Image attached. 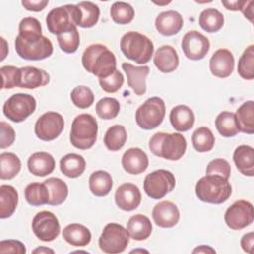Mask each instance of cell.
<instances>
[{"instance_id": "15", "label": "cell", "mask_w": 254, "mask_h": 254, "mask_svg": "<svg viewBox=\"0 0 254 254\" xmlns=\"http://www.w3.org/2000/svg\"><path fill=\"white\" fill-rule=\"evenodd\" d=\"M181 45L185 56L192 61H199L203 59L210 48L209 40L195 30L186 33Z\"/></svg>"}, {"instance_id": "32", "label": "cell", "mask_w": 254, "mask_h": 254, "mask_svg": "<svg viewBox=\"0 0 254 254\" xmlns=\"http://www.w3.org/2000/svg\"><path fill=\"white\" fill-rule=\"evenodd\" d=\"M235 118L239 131L246 134L254 133V102L245 101L236 110Z\"/></svg>"}, {"instance_id": "38", "label": "cell", "mask_w": 254, "mask_h": 254, "mask_svg": "<svg viewBox=\"0 0 254 254\" xmlns=\"http://www.w3.org/2000/svg\"><path fill=\"white\" fill-rule=\"evenodd\" d=\"M215 127L218 133L223 137H234L238 134L239 129L237 126L235 113L229 111H222L215 119Z\"/></svg>"}, {"instance_id": "20", "label": "cell", "mask_w": 254, "mask_h": 254, "mask_svg": "<svg viewBox=\"0 0 254 254\" xmlns=\"http://www.w3.org/2000/svg\"><path fill=\"white\" fill-rule=\"evenodd\" d=\"M121 164L125 172L131 175H138L145 172L149 166L147 154L140 148H130L124 152Z\"/></svg>"}, {"instance_id": "58", "label": "cell", "mask_w": 254, "mask_h": 254, "mask_svg": "<svg viewBox=\"0 0 254 254\" xmlns=\"http://www.w3.org/2000/svg\"><path fill=\"white\" fill-rule=\"evenodd\" d=\"M1 42H2V56H1V61H3L8 53V48L6 47V41L3 37H1Z\"/></svg>"}, {"instance_id": "4", "label": "cell", "mask_w": 254, "mask_h": 254, "mask_svg": "<svg viewBox=\"0 0 254 254\" xmlns=\"http://www.w3.org/2000/svg\"><path fill=\"white\" fill-rule=\"evenodd\" d=\"M120 49L124 56L137 63V64H147L154 52V44L147 36L130 31L124 34L120 40Z\"/></svg>"}, {"instance_id": "35", "label": "cell", "mask_w": 254, "mask_h": 254, "mask_svg": "<svg viewBox=\"0 0 254 254\" xmlns=\"http://www.w3.org/2000/svg\"><path fill=\"white\" fill-rule=\"evenodd\" d=\"M198 23L202 30L208 33H215L223 27L224 17L217 9L207 8L200 13Z\"/></svg>"}, {"instance_id": "25", "label": "cell", "mask_w": 254, "mask_h": 254, "mask_svg": "<svg viewBox=\"0 0 254 254\" xmlns=\"http://www.w3.org/2000/svg\"><path fill=\"white\" fill-rule=\"evenodd\" d=\"M194 119L193 111L184 104L175 106L170 112L171 124L179 132H186L191 129Z\"/></svg>"}, {"instance_id": "41", "label": "cell", "mask_w": 254, "mask_h": 254, "mask_svg": "<svg viewBox=\"0 0 254 254\" xmlns=\"http://www.w3.org/2000/svg\"><path fill=\"white\" fill-rule=\"evenodd\" d=\"M80 10V23L81 28H91L98 22L100 10L98 6L89 1H82L76 4Z\"/></svg>"}, {"instance_id": "3", "label": "cell", "mask_w": 254, "mask_h": 254, "mask_svg": "<svg viewBox=\"0 0 254 254\" xmlns=\"http://www.w3.org/2000/svg\"><path fill=\"white\" fill-rule=\"evenodd\" d=\"M149 148L158 157L170 161H178L186 152L187 141L181 133L158 132L151 137Z\"/></svg>"}, {"instance_id": "8", "label": "cell", "mask_w": 254, "mask_h": 254, "mask_svg": "<svg viewBox=\"0 0 254 254\" xmlns=\"http://www.w3.org/2000/svg\"><path fill=\"white\" fill-rule=\"evenodd\" d=\"M129 232L121 224L110 222L106 224L98 239L99 248L108 254L123 252L129 243Z\"/></svg>"}, {"instance_id": "27", "label": "cell", "mask_w": 254, "mask_h": 254, "mask_svg": "<svg viewBox=\"0 0 254 254\" xmlns=\"http://www.w3.org/2000/svg\"><path fill=\"white\" fill-rule=\"evenodd\" d=\"M64 239L72 246H86L91 240L90 230L79 223L66 225L63 230Z\"/></svg>"}, {"instance_id": "10", "label": "cell", "mask_w": 254, "mask_h": 254, "mask_svg": "<svg viewBox=\"0 0 254 254\" xmlns=\"http://www.w3.org/2000/svg\"><path fill=\"white\" fill-rule=\"evenodd\" d=\"M176 186V179L172 172L159 169L145 177L144 190L153 199H160L171 192Z\"/></svg>"}, {"instance_id": "28", "label": "cell", "mask_w": 254, "mask_h": 254, "mask_svg": "<svg viewBox=\"0 0 254 254\" xmlns=\"http://www.w3.org/2000/svg\"><path fill=\"white\" fill-rule=\"evenodd\" d=\"M127 230L131 238L137 241H142L151 235L152 223L146 215L135 214L129 218L127 222Z\"/></svg>"}, {"instance_id": "55", "label": "cell", "mask_w": 254, "mask_h": 254, "mask_svg": "<svg viewBox=\"0 0 254 254\" xmlns=\"http://www.w3.org/2000/svg\"><path fill=\"white\" fill-rule=\"evenodd\" d=\"M253 1H245V4L242 9V13L245 18H247L250 22H253Z\"/></svg>"}, {"instance_id": "17", "label": "cell", "mask_w": 254, "mask_h": 254, "mask_svg": "<svg viewBox=\"0 0 254 254\" xmlns=\"http://www.w3.org/2000/svg\"><path fill=\"white\" fill-rule=\"evenodd\" d=\"M116 205L124 210L131 211L136 209L141 203V192L139 188L132 183H124L115 191Z\"/></svg>"}, {"instance_id": "48", "label": "cell", "mask_w": 254, "mask_h": 254, "mask_svg": "<svg viewBox=\"0 0 254 254\" xmlns=\"http://www.w3.org/2000/svg\"><path fill=\"white\" fill-rule=\"evenodd\" d=\"M19 69L14 65H4L0 68V73L2 76V89H9L18 86Z\"/></svg>"}, {"instance_id": "13", "label": "cell", "mask_w": 254, "mask_h": 254, "mask_svg": "<svg viewBox=\"0 0 254 254\" xmlns=\"http://www.w3.org/2000/svg\"><path fill=\"white\" fill-rule=\"evenodd\" d=\"M34 234L42 241L50 242L55 240L61 231L58 217L51 211L43 210L38 212L32 221Z\"/></svg>"}, {"instance_id": "33", "label": "cell", "mask_w": 254, "mask_h": 254, "mask_svg": "<svg viewBox=\"0 0 254 254\" xmlns=\"http://www.w3.org/2000/svg\"><path fill=\"white\" fill-rule=\"evenodd\" d=\"M25 198L27 202L33 206L48 204L50 191L47 185L39 182L29 184L25 189Z\"/></svg>"}, {"instance_id": "11", "label": "cell", "mask_w": 254, "mask_h": 254, "mask_svg": "<svg viewBox=\"0 0 254 254\" xmlns=\"http://www.w3.org/2000/svg\"><path fill=\"white\" fill-rule=\"evenodd\" d=\"M15 50L19 57L28 61H41L49 58L54 51L52 42L45 36L37 41H25L20 37L15 39Z\"/></svg>"}, {"instance_id": "52", "label": "cell", "mask_w": 254, "mask_h": 254, "mask_svg": "<svg viewBox=\"0 0 254 254\" xmlns=\"http://www.w3.org/2000/svg\"><path fill=\"white\" fill-rule=\"evenodd\" d=\"M49 4V0H23L22 5L24 8L28 11L33 12H40L46 8V6Z\"/></svg>"}, {"instance_id": "1", "label": "cell", "mask_w": 254, "mask_h": 254, "mask_svg": "<svg viewBox=\"0 0 254 254\" xmlns=\"http://www.w3.org/2000/svg\"><path fill=\"white\" fill-rule=\"evenodd\" d=\"M81 63L85 70L98 78L107 77L117 69L115 55L102 44L89 45L82 54Z\"/></svg>"}, {"instance_id": "34", "label": "cell", "mask_w": 254, "mask_h": 254, "mask_svg": "<svg viewBox=\"0 0 254 254\" xmlns=\"http://www.w3.org/2000/svg\"><path fill=\"white\" fill-rule=\"evenodd\" d=\"M50 191L49 205H60L65 201L68 195V187L65 182L60 178H49L44 182Z\"/></svg>"}, {"instance_id": "43", "label": "cell", "mask_w": 254, "mask_h": 254, "mask_svg": "<svg viewBox=\"0 0 254 254\" xmlns=\"http://www.w3.org/2000/svg\"><path fill=\"white\" fill-rule=\"evenodd\" d=\"M237 71L244 79L251 80L254 78V45L248 46L240 56Z\"/></svg>"}, {"instance_id": "56", "label": "cell", "mask_w": 254, "mask_h": 254, "mask_svg": "<svg viewBox=\"0 0 254 254\" xmlns=\"http://www.w3.org/2000/svg\"><path fill=\"white\" fill-rule=\"evenodd\" d=\"M192 253H215V250L208 245H199L192 250Z\"/></svg>"}, {"instance_id": "36", "label": "cell", "mask_w": 254, "mask_h": 254, "mask_svg": "<svg viewBox=\"0 0 254 254\" xmlns=\"http://www.w3.org/2000/svg\"><path fill=\"white\" fill-rule=\"evenodd\" d=\"M21 170V160L11 152H4L0 155V178L1 180H11L15 178Z\"/></svg>"}, {"instance_id": "45", "label": "cell", "mask_w": 254, "mask_h": 254, "mask_svg": "<svg viewBox=\"0 0 254 254\" xmlns=\"http://www.w3.org/2000/svg\"><path fill=\"white\" fill-rule=\"evenodd\" d=\"M120 110L119 101L113 97H103L97 101L95 111L97 115L104 120L115 118Z\"/></svg>"}, {"instance_id": "5", "label": "cell", "mask_w": 254, "mask_h": 254, "mask_svg": "<svg viewBox=\"0 0 254 254\" xmlns=\"http://www.w3.org/2000/svg\"><path fill=\"white\" fill-rule=\"evenodd\" d=\"M98 125L96 119L87 113L77 115L70 129V143L79 150L90 149L97 139Z\"/></svg>"}, {"instance_id": "24", "label": "cell", "mask_w": 254, "mask_h": 254, "mask_svg": "<svg viewBox=\"0 0 254 254\" xmlns=\"http://www.w3.org/2000/svg\"><path fill=\"white\" fill-rule=\"evenodd\" d=\"M56 162L54 157L47 152H36L28 159V170L32 175L45 177L53 173Z\"/></svg>"}, {"instance_id": "29", "label": "cell", "mask_w": 254, "mask_h": 254, "mask_svg": "<svg viewBox=\"0 0 254 254\" xmlns=\"http://www.w3.org/2000/svg\"><path fill=\"white\" fill-rule=\"evenodd\" d=\"M19 195L16 189L11 185H1L0 187V217L2 219L10 217L16 210Z\"/></svg>"}, {"instance_id": "16", "label": "cell", "mask_w": 254, "mask_h": 254, "mask_svg": "<svg viewBox=\"0 0 254 254\" xmlns=\"http://www.w3.org/2000/svg\"><path fill=\"white\" fill-rule=\"evenodd\" d=\"M152 217L156 225L159 227L171 228L179 222L180 210L174 202L163 200L154 206L152 210Z\"/></svg>"}, {"instance_id": "9", "label": "cell", "mask_w": 254, "mask_h": 254, "mask_svg": "<svg viewBox=\"0 0 254 254\" xmlns=\"http://www.w3.org/2000/svg\"><path fill=\"white\" fill-rule=\"evenodd\" d=\"M37 102L33 95L28 93H15L3 105L4 115L11 121L19 123L27 119L36 110Z\"/></svg>"}, {"instance_id": "26", "label": "cell", "mask_w": 254, "mask_h": 254, "mask_svg": "<svg viewBox=\"0 0 254 254\" xmlns=\"http://www.w3.org/2000/svg\"><path fill=\"white\" fill-rule=\"evenodd\" d=\"M233 161L241 174L248 177L254 176V149L251 146H238L233 153Z\"/></svg>"}, {"instance_id": "18", "label": "cell", "mask_w": 254, "mask_h": 254, "mask_svg": "<svg viewBox=\"0 0 254 254\" xmlns=\"http://www.w3.org/2000/svg\"><path fill=\"white\" fill-rule=\"evenodd\" d=\"M211 73L219 78L228 77L234 68V57L227 49H218L209 60Z\"/></svg>"}, {"instance_id": "42", "label": "cell", "mask_w": 254, "mask_h": 254, "mask_svg": "<svg viewBox=\"0 0 254 254\" xmlns=\"http://www.w3.org/2000/svg\"><path fill=\"white\" fill-rule=\"evenodd\" d=\"M59 46L62 51L67 54H72L77 51L80 44V37L76 26L59 34L57 36Z\"/></svg>"}, {"instance_id": "22", "label": "cell", "mask_w": 254, "mask_h": 254, "mask_svg": "<svg viewBox=\"0 0 254 254\" xmlns=\"http://www.w3.org/2000/svg\"><path fill=\"white\" fill-rule=\"evenodd\" d=\"M184 26L182 15L174 10L160 13L155 21L157 31L164 36H173L178 34Z\"/></svg>"}, {"instance_id": "54", "label": "cell", "mask_w": 254, "mask_h": 254, "mask_svg": "<svg viewBox=\"0 0 254 254\" xmlns=\"http://www.w3.org/2000/svg\"><path fill=\"white\" fill-rule=\"evenodd\" d=\"M222 5L227 9L231 11H242L243 6L245 4V1H221Z\"/></svg>"}, {"instance_id": "6", "label": "cell", "mask_w": 254, "mask_h": 254, "mask_svg": "<svg viewBox=\"0 0 254 254\" xmlns=\"http://www.w3.org/2000/svg\"><path fill=\"white\" fill-rule=\"evenodd\" d=\"M80 10L77 5H64L52 9L46 17L47 28L50 33L59 35L73 26H79Z\"/></svg>"}, {"instance_id": "7", "label": "cell", "mask_w": 254, "mask_h": 254, "mask_svg": "<svg viewBox=\"0 0 254 254\" xmlns=\"http://www.w3.org/2000/svg\"><path fill=\"white\" fill-rule=\"evenodd\" d=\"M166 114L165 102L158 96L148 98L138 107L135 113L137 125L145 130L157 128L164 120Z\"/></svg>"}, {"instance_id": "57", "label": "cell", "mask_w": 254, "mask_h": 254, "mask_svg": "<svg viewBox=\"0 0 254 254\" xmlns=\"http://www.w3.org/2000/svg\"><path fill=\"white\" fill-rule=\"evenodd\" d=\"M33 253H40V254H42V253H52V254H54L55 251L51 248H48V247H45V246H40V247L34 249Z\"/></svg>"}, {"instance_id": "39", "label": "cell", "mask_w": 254, "mask_h": 254, "mask_svg": "<svg viewBox=\"0 0 254 254\" xmlns=\"http://www.w3.org/2000/svg\"><path fill=\"white\" fill-rule=\"evenodd\" d=\"M193 148L199 153L209 152L215 143L214 135L211 130L205 126L198 127L191 136Z\"/></svg>"}, {"instance_id": "19", "label": "cell", "mask_w": 254, "mask_h": 254, "mask_svg": "<svg viewBox=\"0 0 254 254\" xmlns=\"http://www.w3.org/2000/svg\"><path fill=\"white\" fill-rule=\"evenodd\" d=\"M50 82L49 73L35 66H23L19 69L18 87L34 89L45 86Z\"/></svg>"}, {"instance_id": "50", "label": "cell", "mask_w": 254, "mask_h": 254, "mask_svg": "<svg viewBox=\"0 0 254 254\" xmlns=\"http://www.w3.org/2000/svg\"><path fill=\"white\" fill-rule=\"evenodd\" d=\"M0 148L6 149L10 147L15 141V131L13 127L5 121L0 122Z\"/></svg>"}, {"instance_id": "14", "label": "cell", "mask_w": 254, "mask_h": 254, "mask_svg": "<svg viewBox=\"0 0 254 254\" xmlns=\"http://www.w3.org/2000/svg\"><path fill=\"white\" fill-rule=\"evenodd\" d=\"M64 127V117L55 111H48L40 116L35 124V134L43 141H53L58 138Z\"/></svg>"}, {"instance_id": "2", "label": "cell", "mask_w": 254, "mask_h": 254, "mask_svg": "<svg viewBox=\"0 0 254 254\" xmlns=\"http://www.w3.org/2000/svg\"><path fill=\"white\" fill-rule=\"evenodd\" d=\"M232 188L227 179L218 175H205L195 185V194L203 202L221 204L231 195Z\"/></svg>"}, {"instance_id": "53", "label": "cell", "mask_w": 254, "mask_h": 254, "mask_svg": "<svg viewBox=\"0 0 254 254\" xmlns=\"http://www.w3.org/2000/svg\"><path fill=\"white\" fill-rule=\"evenodd\" d=\"M240 245L244 252L252 254L254 248V232L250 231L244 234L240 240Z\"/></svg>"}, {"instance_id": "30", "label": "cell", "mask_w": 254, "mask_h": 254, "mask_svg": "<svg viewBox=\"0 0 254 254\" xmlns=\"http://www.w3.org/2000/svg\"><path fill=\"white\" fill-rule=\"evenodd\" d=\"M86 162L81 155L70 153L64 156L60 161L61 172L67 178H77L81 176L85 170Z\"/></svg>"}, {"instance_id": "31", "label": "cell", "mask_w": 254, "mask_h": 254, "mask_svg": "<svg viewBox=\"0 0 254 254\" xmlns=\"http://www.w3.org/2000/svg\"><path fill=\"white\" fill-rule=\"evenodd\" d=\"M89 190L95 196H105L112 189V178L111 175L102 170L93 172L89 177Z\"/></svg>"}, {"instance_id": "40", "label": "cell", "mask_w": 254, "mask_h": 254, "mask_svg": "<svg viewBox=\"0 0 254 254\" xmlns=\"http://www.w3.org/2000/svg\"><path fill=\"white\" fill-rule=\"evenodd\" d=\"M18 37L25 41H37L43 37L41 23L34 17H26L19 24Z\"/></svg>"}, {"instance_id": "12", "label": "cell", "mask_w": 254, "mask_h": 254, "mask_svg": "<svg viewBox=\"0 0 254 254\" xmlns=\"http://www.w3.org/2000/svg\"><path fill=\"white\" fill-rule=\"evenodd\" d=\"M254 210L251 202L240 199L232 203L225 211L224 221L233 230H240L253 222Z\"/></svg>"}, {"instance_id": "49", "label": "cell", "mask_w": 254, "mask_h": 254, "mask_svg": "<svg viewBox=\"0 0 254 254\" xmlns=\"http://www.w3.org/2000/svg\"><path fill=\"white\" fill-rule=\"evenodd\" d=\"M231 168L229 163L221 158L210 161L206 167V175H218L225 179H229Z\"/></svg>"}, {"instance_id": "44", "label": "cell", "mask_w": 254, "mask_h": 254, "mask_svg": "<svg viewBox=\"0 0 254 254\" xmlns=\"http://www.w3.org/2000/svg\"><path fill=\"white\" fill-rule=\"evenodd\" d=\"M110 16L114 23L125 25L132 22L135 16L133 7L126 2H115L110 8Z\"/></svg>"}, {"instance_id": "37", "label": "cell", "mask_w": 254, "mask_h": 254, "mask_svg": "<svg viewBox=\"0 0 254 254\" xmlns=\"http://www.w3.org/2000/svg\"><path fill=\"white\" fill-rule=\"evenodd\" d=\"M127 132L123 125H113L109 127L104 135V145L110 151H119L126 143Z\"/></svg>"}, {"instance_id": "46", "label": "cell", "mask_w": 254, "mask_h": 254, "mask_svg": "<svg viewBox=\"0 0 254 254\" xmlns=\"http://www.w3.org/2000/svg\"><path fill=\"white\" fill-rule=\"evenodd\" d=\"M70 98L76 107L85 109L92 105L94 101V94L89 87L85 85H78L71 90Z\"/></svg>"}, {"instance_id": "47", "label": "cell", "mask_w": 254, "mask_h": 254, "mask_svg": "<svg viewBox=\"0 0 254 254\" xmlns=\"http://www.w3.org/2000/svg\"><path fill=\"white\" fill-rule=\"evenodd\" d=\"M99 84L101 88L108 93H114L118 91L123 83H124V76L118 69H115L110 75L104 78H98Z\"/></svg>"}, {"instance_id": "51", "label": "cell", "mask_w": 254, "mask_h": 254, "mask_svg": "<svg viewBox=\"0 0 254 254\" xmlns=\"http://www.w3.org/2000/svg\"><path fill=\"white\" fill-rule=\"evenodd\" d=\"M0 253H13V254H25L26 253V247L25 245L15 239H8V240H2L0 242Z\"/></svg>"}, {"instance_id": "21", "label": "cell", "mask_w": 254, "mask_h": 254, "mask_svg": "<svg viewBox=\"0 0 254 254\" xmlns=\"http://www.w3.org/2000/svg\"><path fill=\"white\" fill-rule=\"evenodd\" d=\"M122 69L126 73L129 87L137 95H143L146 92V78L150 72L149 66H136L124 62L122 63Z\"/></svg>"}, {"instance_id": "23", "label": "cell", "mask_w": 254, "mask_h": 254, "mask_svg": "<svg viewBox=\"0 0 254 254\" xmlns=\"http://www.w3.org/2000/svg\"><path fill=\"white\" fill-rule=\"evenodd\" d=\"M153 62L161 72L169 73L179 66V56L175 48L170 45H164L156 51Z\"/></svg>"}]
</instances>
